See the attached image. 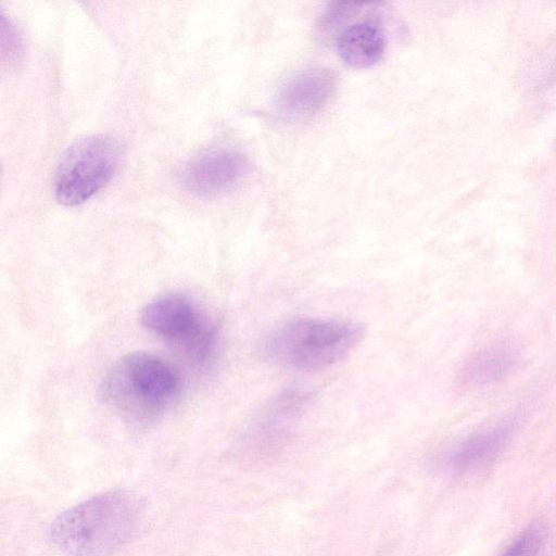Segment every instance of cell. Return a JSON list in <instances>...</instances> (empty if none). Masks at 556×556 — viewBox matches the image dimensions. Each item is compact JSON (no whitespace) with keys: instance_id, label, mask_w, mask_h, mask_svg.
<instances>
[{"instance_id":"7a4b0ae2","label":"cell","mask_w":556,"mask_h":556,"mask_svg":"<svg viewBox=\"0 0 556 556\" xmlns=\"http://www.w3.org/2000/svg\"><path fill=\"white\" fill-rule=\"evenodd\" d=\"M180 387L168 362L149 352H132L117 361L104 376L101 395L125 421L144 427L172 404Z\"/></svg>"},{"instance_id":"5b68a950","label":"cell","mask_w":556,"mask_h":556,"mask_svg":"<svg viewBox=\"0 0 556 556\" xmlns=\"http://www.w3.org/2000/svg\"><path fill=\"white\" fill-rule=\"evenodd\" d=\"M140 321L194 362L205 363L214 352L215 328L180 294L163 295L148 303L140 313Z\"/></svg>"},{"instance_id":"3957f363","label":"cell","mask_w":556,"mask_h":556,"mask_svg":"<svg viewBox=\"0 0 556 556\" xmlns=\"http://www.w3.org/2000/svg\"><path fill=\"white\" fill-rule=\"evenodd\" d=\"M363 333L362 326L350 320L295 318L266 334L262 352L268 361L283 367L319 370L349 355Z\"/></svg>"},{"instance_id":"ba28073f","label":"cell","mask_w":556,"mask_h":556,"mask_svg":"<svg viewBox=\"0 0 556 556\" xmlns=\"http://www.w3.org/2000/svg\"><path fill=\"white\" fill-rule=\"evenodd\" d=\"M517 425L518 418L513 417L468 435L447 453L445 465L455 473H465L483 465L508 444Z\"/></svg>"},{"instance_id":"30bf717a","label":"cell","mask_w":556,"mask_h":556,"mask_svg":"<svg viewBox=\"0 0 556 556\" xmlns=\"http://www.w3.org/2000/svg\"><path fill=\"white\" fill-rule=\"evenodd\" d=\"M307 394L299 389H289L277 395L262 414L255 434L261 444H277L287 434L302 414Z\"/></svg>"},{"instance_id":"7c38bea8","label":"cell","mask_w":556,"mask_h":556,"mask_svg":"<svg viewBox=\"0 0 556 556\" xmlns=\"http://www.w3.org/2000/svg\"><path fill=\"white\" fill-rule=\"evenodd\" d=\"M545 542V529L534 523L520 532L500 556H539Z\"/></svg>"},{"instance_id":"52a82bcc","label":"cell","mask_w":556,"mask_h":556,"mask_svg":"<svg viewBox=\"0 0 556 556\" xmlns=\"http://www.w3.org/2000/svg\"><path fill=\"white\" fill-rule=\"evenodd\" d=\"M333 87L334 78L330 72H304L280 89L276 99L277 114L286 122L306 119L326 104Z\"/></svg>"},{"instance_id":"6da1fadb","label":"cell","mask_w":556,"mask_h":556,"mask_svg":"<svg viewBox=\"0 0 556 556\" xmlns=\"http://www.w3.org/2000/svg\"><path fill=\"white\" fill-rule=\"evenodd\" d=\"M137 519L132 495L106 491L61 513L50 526L49 538L68 556H109L130 538Z\"/></svg>"},{"instance_id":"8992f818","label":"cell","mask_w":556,"mask_h":556,"mask_svg":"<svg viewBox=\"0 0 556 556\" xmlns=\"http://www.w3.org/2000/svg\"><path fill=\"white\" fill-rule=\"evenodd\" d=\"M248 173V162L240 153L214 149L187 163L181 174L185 188L201 197H216L235 189Z\"/></svg>"},{"instance_id":"8fae6325","label":"cell","mask_w":556,"mask_h":556,"mask_svg":"<svg viewBox=\"0 0 556 556\" xmlns=\"http://www.w3.org/2000/svg\"><path fill=\"white\" fill-rule=\"evenodd\" d=\"M516 364V354L508 345L486 346L472 354L462 368V380L471 387L496 383L506 378Z\"/></svg>"},{"instance_id":"277c9868","label":"cell","mask_w":556,"mask_h":556,"mask_svg":"<svg viewBox=\"0 0 556 556\" xmlns=\"http://www.w3.org/2000/svg\"><path fill=\"white\" fill-rule=\"evenodd\" d=\"M118 141L106 135L78 139L62 155L55 169L53 193L63 205H79L102 189L117 169Z\"/></svg>"},{"instance_id":"9c48e42d","label":"cell","mask_w":556,"mask_h":556,"mask_svg":"<svg viewBox=\"0 0 556 556\" xmlns=\"http://www.w3.org/2000/svg\"><path fill=\"white\" fill-rule=\"evenodd\" d=\"M387 47L384 31L372 21L364 20L346 26L337 38L341 60L354 68H368L383 56Z\"/></svg>"}]
</instances>
